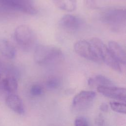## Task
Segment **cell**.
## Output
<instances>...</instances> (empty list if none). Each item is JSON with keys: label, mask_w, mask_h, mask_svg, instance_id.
Masks as SVG:
<instances>
[{"label": "cell", "mask_w": 126, "mask_h": 126, "mask_svg": "<svg viewBox=\"0 0 126 126\" xmlns=\"http://www.w3.org/2000/svg\"><path fill=\"white\" fill-rule=\"evenodd\" d=\"M63 56L60 48L52 45H38L34 53L35 62L39 64H46L58 61Z\"/></svg>", "instance_id": "cell-1"}, {"label": "cell", "mask_w": 126, "mask_h": 126, "mask_svg": "<svg viewBox=\"0 0 126 126\" xmlns=\"http://www.w3.org/2000/svg\"><path fill=\"white\" fill-rule=\"evenodd\" d=\"M110 106L114 111L121 114H126V106L125 103L117 101H111L110 102Z\"/></svg>", "instance_id": "cell-16"}, {"label": "cell", "mask_w": 126, "mask_h": 126, "mask_svg": "<svg viewBox=\"0 0 126 126\" xmlns=\"http://www.w3.org/2000/svg\"><path fill=\"white\" fill-rule=\"evenodd\" d=\"M108 48L114 58L119 64H126V53L119 44L116 41H110L108 42Z\"/></svg>", "instance_id": "cell-11"}, {"label": "cell", "mask_w": 126, "mask_h": 126, "mask_svg": "<svg viewBox=\"0 0 126 126\" xmlns=\"http://www.w3.org/2000/svg\"><path fill=\"white\" fill-rule=\"evenodd\" d=\"M88 84L90 86H114V83L110 79L101 75L90 78L88 80Z\"/></svg>", "instance_id": "cell-13"}, {"label": "cell", "mask_w": 126, "mask_h": 126, "mask_svg": "<svg viewBox=\"0 0 126 126\" xmlns=\"http://www.w3.org/2000/svg\"><path fill=\"white\" fill-rule=\"evenodd\" d=\"M60 84L59 79L55 77H52L49 78L46 83L47 88L50 90H54L58 88Z\"/></svg>", "instance_id": "cell-17"}, {"label": "cell", "mask_w": 126, "mask_h": 126, "mask_svg": "<svg viewBox=\"0 0 126 126\" xmlns=\"http://www.w3.org/2000/svg\"><path fill=\"white\" fill-rule=\"evenodd\" d=\"M96 93L94 91H82L73 98L72 105L78 108H83L88 106L95 98Z\"/></svg>", "instance_id": "cell-8"}, {"label": "cell", "mask_w": 126, "mask_h": 126, "mask_svg": "<svg viewBox=\"0 0 126 126\" xmlns=\"http://www.w3.org/2000/svg\"><path fill=\"white\" fill-rule=\"evenodd\" d=\"M100 19L102 22L113 30L123 29L126 25V10L120 8H110L101 14Z\"/></svg>", "instance_id": "cell-2"}, {"label": "cell", "mask_w": 126, "mask_h": 126, "mask_svg": "<svg viewBox=\"0 0 126 126\" xmlns=\"http://www.w3.org/2000/svg\"><path fill=\"white\" fill-rule=\"evenodd\" d=\"M5 7L28 14H35L37 11L31 0H0Z\"/></svg>", "instance_id": "cell-6"}, {"label": "cell", "mask_w": 126, "mask_h": 126, "mask_svg": "<svg viewBox=\"0 0 126 126\" xmlns=\"http://www.w3.org/2000/svg\"><path fill=\"white\" fill-rule=\"evenodd\" d=\"M54 3L62 10L71 11L76 7V0H53Z\"/></svg>", "instance_id": "cell-15"}, {"label": "cell", "mask_w": 126, "mask_h": 126, "mask_svg": "<svg viewBox=\"0 0 126 126\" xmlns=\"http://www.w3.org/2000/svg\"><path fill=\"white\" fill-rule=\"evenodd\" d=\"M74 49L78 55L86 59L95 62L101 61L95 48L90 41H78L75 43Z\"/></svg>", "instance_id": "cell-5"}, {"label": "cell", "mask_w": 126, "mask_h": 126, "mask_svg": "<svg viewBox=\"0 0 126 126\" xmlns=\"http://www.w3.org/2000/svg\"><path fill=\"white\" fill-rule=\"evenodd\" d=\"M104 123V121L103 118L101 116H99L98 118L95 119V123L97 126H102L103 125Z\"/></svg>", "instance_id": "cell-20"}, {"label": "cell", "mask_w": 126, "mask_h": 126, "mask_svg": "<svg viewBox=\"0 0 126 126\" xmlns=\"http://www.w3.org/2000/svg\"><path fill=\"white\" fill-rule=\"evenodd\" d=\"M82 21L78 17L69 14L63 16L59 21V24L68 32H75L81 27Z\"/></svg>", "instance_id": "cell-9"}, {"label": "cell", "mask_w": 126, "mask_h": 126, "mask_svg": "<svg viewBox=\"0 0 126 126\" xmlns=\"http://www.w3.org/2000/svg\"><path fill=\"white\" fill-rule=\"evenodd\" d=\"M74 126H90V125L85 118L79 117L74 121Z\"/></svg>", "instance_id": "cell-19"}, {"label": "cell", "mask_w": 126, "mask_h": 126, "mask_svg": "<svg viewBox=\"0 0 126 126\" xmlns=\"http://www.w3.org/2000/svg\"><path fill=\"white\" fill-rule=\"evenodd\" d=\"M3 89L10 94H14L17 90L18 83L16 79L13 76L4 78L2 83Z\"/></svg>", "instance_id": "cell-14"}, {"label": "cell", "mask_w": 126, "mask_h": 126, "mask_svg": "<svg viewBox=\"0 0 126 126\" xmlns=\"http://www.w3.org/2000/svg\"><path fill=\"white\" fill-rule=\"evenodd\" d=\"M91 43L94 46L101 61H103L108 66L112 69L118 71H121V67L120 64L115 60L108 47L102 42V41L97 37L92 38Z\"/></svg>", "instance_id": "cell-3"}, {"label": "cell", "mask_w": 126, "mask_h": 126, "mask_svg": "<svg viewBox=\"0 0 126 126\" xmlns=\"http://www.w3.org/2000/svg\"><path fill=\"white\" fill-rule=\"evenodd\" d=\"M14 37L17 43L24 49L30 50L35 42V35L30 27L27 25H20L14 31Z\"/></svg>", "instance_id": "cell-4"}, {"label": "cell", "mask_w": 126, "mask_h": 126, "mask_svg": "<svg viewBox=\"0 0 126 126\" xmlns=\"http://www.w3.org/2000/svg\"><path fill=\"white\" fill-rule=\"evenodd\" d=\"M7 106L15 113L22 115L25 113V109L21 98L14 94H9L5 97Z\"/></svg>", "instance_id": "cell-10"}, {"label": "cell", "mask_w": 126, "mask_h": 126, "mask_svg": "<svg viewBox=\"0 0 126 126\" xmlns=\"http://www.w3.org/2000/svg\"><path fill=\"white\" fill-rule=\"evenodd\" d=\"M43 92V88L40 85L37 84L32 85L30 89V94L31 95L34 96H37L41 95Z\"/></svg>", "instance_id": "cell-18"}, {"label": "cell", "mask_w": 126, "mask_h": 126, "mask_svg": "<svg viewBox=\"0 0 126 126\" xmlns=\"http://www.w3.org/2000/svg\"><path fill=\"white\" fill-rule=\"evenodd\" d=\"M108 108H109V107H108V104L105 102L101 103V105H100V107H99L100 110L104 112H107L108 110Z\"/></svg>", "instance_id": "cell-21"}, {"label": "cell", "mask_w": 126, "mask_h": 126, "mask_svg": "<svg viewBox=\"0 0 126 126\" xmlns=\"http://www.w3.org/2000/svg\"><path fill=\"white\" fill-rule=\"evenodd\" d=\"M97 92L103 95L118 100H126V90L124 88L114 86H98Z\"/></svg>", "instance_id": "cell-7"}, {"label": "cell", "mask_w": 126, "mask_h": 126, "mask_svg": "<svg viewBox=\"0 0 126 126\" xmlns=\"http://www.w3.org/2000/svg\"></svg>", "instance_id": "cell-22"}, {"label": "cell", "mask_w": 126, "mask_h": 126, "mask_svg": "<svg viewBox=\"0 0 126 126\" xmlns=\"http://www.w3.org/2000/svg\"><path fill=\"white\" fill-rule=\"evenodd\" d=\"M0 53L5 58L12 59L15 56L16 49L7 39L0 38Z\"/></svg>", "instance_id": "cell-12"}]
</instances>
